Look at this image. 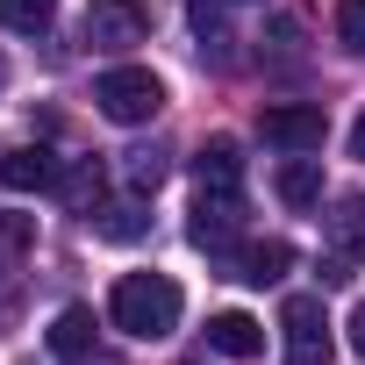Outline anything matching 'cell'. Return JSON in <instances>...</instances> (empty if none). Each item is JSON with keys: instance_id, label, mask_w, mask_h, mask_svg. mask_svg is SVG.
Masks as SVG:
<instances>
[{"instance_id": "cell-1", "label": "cell", "mask_w": 365, "mask_h": 365, "mask_svg": "<svg viewBox=\"0 0 365 365\" xmlns=\"http://www.w3.org/2000/svg\"><path fill=\"white\" fill-rule=\"evenodd\" d=\"M179 308H187V301H179V287L165 272H122L115 294H108V322L129 329V336H143V344L172 336L179 329Z\"/></svg>"}, {"instance_id": "cell-2", "label": "cell", "mask_w": 365, "mask_h": 365, "mask_svg": "<svg viewBox=\"0 0 365 365\" xmlns=\"http://www.w3.org/2000/svg\"><path fill=\"white\" fill-rule=\"evenodd\" d=\"M93 108H101L108 122L136 129V122H150V115L165 108V86H158V72H143V65H115V72L93 79Z\"/></svg>"}, {"instance_id": "cell-3", "label": "cell", "mask_w": 365, "mask_h": 365, "mask_svg": "<svg viewBox=\"0 0 365 365\" xmlns=\"http://www.w3.org/2000/svg\"><path fill=\"white\" fill-rule=\"evenodd\" d=\"M258 136H265L272 150H287V158H308V150H322L329 115H322L315 101H279V108H265V115H258Z\"/></svg>"}, {"instance_id": "cell-4", "label": "cell", "mask_w": 365, "mask_h": 365, "mask_svg": "<svg viewBox=\"0 0 365 365\" xmlns=\"http://www.w3.org/2000/svg\"><path fill=\"white\" fill-rule=\"evenodd\" d=\"M86 43L93 51H136V43H150V8H143V0H93V8H86Z\"/></svg>"}, {"instance_id": "cell-5", "label": "cell", "mask_w": 365, "mask_h": 365, "mask_svg": "<svg viewBox=\"0 0 365 365\" xmlns=\"http://www.w3.org/2000/svg\"><path fill=\"white\" fill-rule=\"evenodd\" d=\"M279 329H287V365H329V315L315 294H294L279 308Z\"/></svg>"}, {"instance_id": "cell-6", "label": "cell", "mask_w": 365, "mask_h": 365, "mask_svg": "<svg viewBox=\"0 0 365 365\" xmlns=\"http://www.w3.org/2000/svg\"><path fill=\"white\" fill-rule=\"evenodd\" d=\"M237 230H244V194H237V187H201V194H194V222H187V237H194L201 251H222Z\"/></svg>"}, {"instance_id": "cell-7", "label": "cell", "mask_w": 365, "mask_h": 365, "mask_svg": "<svg viewBox=\"0 0 365 365\" xmlns=\"http://www.w3.org/2000/svg\"><path fill=\"white\" fill-rule=\"evenodd\" d=\"M0 187L8 194H43V187H58V158L51 150H0Z\"/></svg>"}, {"instance_id": "cell-8", "label": "cell", "mask_w": 365, "mask_h": 365, "mask_svg": "<svg viewBox=\"0 0 365 365\" xmlns=\"http://www.w3.org/2000/svg\"><path fill=\"white\" fill-rule=\"evenodd\" d=\"M208 351H222V358H258V351H265V322L244 315V308H222V315L208 322Z\"/></svg>"}, {"instance_id": "cell-9", "label": "cell", "mask_w": 365, "mask_h": 365, "mask_svg": "<svg viewBox=\"0 0 365 365\" xmlns=\"http://www.w3.org/2000/svg\"><path fill=\"white\" fill-rule=\"evenodd\" d=\"M58 194H65L79 215H93V208L108 201V172H101V158H72V165L58 172Z\"/></svg>"}, {"instance_id": "cell-10", "label": "cell", "mask_w": 365, "mask_h": 365, "mask_svg": "<svg viewBox=\"0 0 365 365\" xmlns=\"http://www.w3.org/2000/svg\"><path fill=\"white\" fill-rule=\"evenodd\" d=\"M287 265H294V244H279V237H265V244H244V251H237V279H251V287L287 279Z\"/></svg>"}, {"instance_id": "cell-11", "label": "cell", "mask_w": 365, "mask_h": 365, "mask_svg": "<svg viewBox=\"0 0 365 365\" xmlns=\"http://www.w3.org/2000/svg\"><path fill=\"white\" fill-rule=\"evenodd\" d=\"M194 172H201V187H237V172H244V143L237 136H208L194 150Z\"/></svg>"}, {"instance_id": "cell-12", "label": "cell", "mask_w": 365, "mask_h": 365, "mask_svg": "<svg viewBox=\"0 0 365 365\" xmlns=\"http://www.w3.org/2000/svg\"><path fill=\"white\" fill-rule=\"evenodd\" d=\"M279 201L287 208H322V165L315 158H287L279 165Z\"/></svg>"}, {"instance_id": "cell-13", "label": "cell", "mask_w": 365, "mask_h": 365, "mask_svg": "<svg viewBox=\"0 0 365 365\" xmlns=\"http://www.w3.org/2000/svg\"><path fill=\"white\" fill-rule=\"evenodd\" d=\"M187 22H194V43H201V58L230 65V22H222V8H215V0H194V8H187Z\"/></svg>"}, {"instance_id": "cell-14", "label": "cell", "mask_w": 365, "mask_h": 365, "mask_svg": "<svg viewBox=\"0 0 365 365\" xmlns=\"http://www.w3.org/2000/svg\"><path fill=\"white\" fill-rule=\"evenodd\" d=\"M322 222H329V244H336V258H365V201H336Z\"/></svg>"}, {"instance_id": "cell-15", "label": "cell", "mask_w": 365, "mask_h": 365, "mask_svg": "<svg viewBox=\"0 0 365 365\" xmlns=\"http://www.w3.org/2000/svg\"><path fill=\"white\" fill-rule=\"evenodd\" d=\"M86 222H93V230H101V237H108V244H136V237H143V230H150V222H143V208H136V201H115V208H108V201H101V208H93V215H86Z\"/></svg>"}, {"instance_id": "cell-16", "label": "cell", "mask_w": 365, "mask_h": 365, "mask_svg": "<svg viewBox=\"0 0 365 365\" xmlns=\"http://www.w3.org/2000/svg\"><path fill=\"white\" fill-rule=\"evenodd\" d=\"M51 351H58V358H86V351H93V308H65V315L51 322Z\"/></svg>"}, {"instance_id": "cell-17", "label": "cell", "mask_w": 365, "mask_h": 365, "mask_svg": "<svg viewBox=\"0 0 365 365\" xmlns=\"http://www.w3.org/2000/svg\"><path fill=\"white\" fill-rule=\"evenodd\" d=\"M58 15V0H0V29H15V36H43Z\"/></svg>"}, {"instance_id": "cell-18", "label": "cell", "mask_w": 365, "mask_h": 365, "mask_svg": "<svg viewBox=\"0 0 365 365\" xmlns=\"http://www.w3.org/2000/svg\"><path fill=\"white\" fill-rule=\"evenodd\" d=\"M336 43L365 58V0H336Z\"/></svg>"}, {"instance_id": "cell-19", "label": "cell", "mask_w": 365, "mask_h": 365, "mask_svg": "<svg viewBox=\"0 0 365 365\" xmlns=\"http://www.w3.org/2000/svg\"><path fill=\"white\" fill-rule=\"evenodd\" d=\"M158 179H165V158H158V150H129V187L158 194Z\"/></svg>"}, {"instance_id": "cell-20", "label": "cell", "mask_w": 365, "mask_h": 365, "mask_svg": "<svg viewBox=\"0 0 365 365\" xmlns=\"http://www.w3.org/2000/svg\"><path fill=\"white\" fill-rule=\"evenodd\" d=\"M344 329H351V351H358V358H365V301H358V308H351V322H344Z\"/></svg>"}, {"instance_id": "cell-21", "label": "cell", "mask_w": 365, "mask_h": 365, "mask_svg": "<svg viewBox=\"0 0 365 365\" xmlns=\"http://www.w3.org/2000/svg\"><path fill=\"white\" fill-rule=\"evenodd\" d=\"M351 158H365V115L351 122Z\"/></svg>"}, {"instance_id": "cell-22", "label": "cell", "mask_w": 365, "mask_h": 365, "mask_svg": "<svg viewBox=\"0 0 365 365\" xmlns=\"http://www.w3.org/2000/svg\"><path fill=\"white\" fill-rule=\"evenodd\" d=\"M72 365H115V358H72Z\"/></svg>"}, {"instance_id": "cell-23", "label": "cell", "mask_w": 365, "mask_h": 365, "mask_svg": "<svg viewBox=\"0 0 365 365\" xmlns=\"http://www.w3.org/2000/svg\"><path fill=\"white\" fill-rule=\"evenodd\" d=\"M0 86H8V58H0Z\"/></svg>"}]
</instances>
